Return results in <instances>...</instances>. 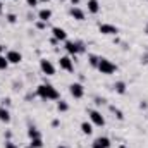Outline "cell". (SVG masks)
Segmentation results:
<instances>
[{
  "label": "cell",
  "mask_w": 148,
  "mask_h": 148,
  "mask_svg": "<svg viewBox=\"0 0 148 148\" xmlns=\"http://www.w3.org/2000/svg\"><path fill=\"white\" fill-rule=\"evenodd\" d=\"M57 110H59V112H67V110H69V105H67L64 100H60V102L57 103Z\"/></svg>",
  "instance_id": "ffe728a7"
},
{
  "label": "cell",
  "mask_w": 148,
  "mask_h": 148,
  "mask_svg": "<svg viewBox=\"0 0 148 148\" xmlns=\"http://www.w3.org/2000/svg\"><path fill=\"white\" fill-rule=\"evenodd\" d=\"M114 90H115L119 95H124V93H126V83H124V81L115 83V84H114Z\"/></svg>",
  "instance_id": "e0dca14e"
},
{
  "label": "cell",
  "mask_w": 148,
  "mask_h": 148,
  "mask_svg": "<svg viewBox=\"0 0 148 148\" xmlns=\"http://www.w3.org/2000/svg\"><path fill=\"white\" fill-rule=\"evenodd\" d=\"M50 17H52V10H50V9H41V10L38 12V19H40L41 23H48Z\"/></svg>",
  "instance_id": "7c38bea8"
},
{
  "label": "cell",
  "mask_w": 148,
  "mask_h": 148,
  "mask_svg": "<svg viewBox=\"0 0 148 148\" xmlns=\"http://www.w3.org/2000/svg\"><path fill=\"white\" fill-rule=\"evenodd\" d=\"M69 93L73 95L74 98H83V95H84V86H83L81 83H73V84L69 86Z\"/></svg>",
  "instance_id": "52a82bcc"
},
{
  "label": "cell",
  "mask_w": 148,
  "mask_h": 148,
  "mask_svg": "<svg viewBox=\"0 0 148 148\" xmlns=\"http://www.w3.org/2000/svg\"><path fill=\"white\" fill-rule=\"evenodd\" d=\"M100 33L102 35H115L117 33V28L114 24H100Z\"/></svg>",
  "instance_id": "8fae6325"
},
{
  "label": "cell",
  "mask_w": 148,
  "mask_h": 148,
  "mask_svg": "<svg viewBox=\"0 0 148 148\" xmlns=\"http://www.w3.org/2000/svg\"><path fill=\"white\" fill-rule=\"evenodd\" d=\"M57 148H67V147H66V145H59Z\"/></svg>",
  "instance_id": "f1b7e54d"
},
{
  "label": "cell",
  "mask_w": 148,
  "mask_h": 148,
  "mask_svg": "<svg viewBox=\"0 0 148 148\" xmlns=\"http://www.w3.org/2000/svg\"><path fill=\"white\" fill-rule=\"evenodd\" d=\"M29 148H43V140H41V138H35V140H31Z\"/></svg>",
  "instance_id": "d6986e66"
},
{
  "label": "cell",
  "mask_w": 148,
  "mask_h": 148,
  "mask_svg": "<svg viewBox=\"0 0 148 148\" xmlns=\"http://www.w3.org/2000/svg\"><path fill=\"white\" fill-rule=\"evenodd\" d=\"M7 67H9V60H7V57L0 55V69L3 71V69H7Z\"/></svg>",
  "instance_id": "44dd1931"
},
{
  "label": "cell",
  "mask_w": 148,
  "mask_h": 148,
  "mask_svg": "<svg viewBox=\"0 0 148 148\" xmlns=\"http://www.w3.org/2000/svg\"><path fill=\"white\" fill-rule=\"evenodd\" d=\"M2 52H3V47H2V45H0V55H2Z\"/></svg>",
  "instance_id": "83f0119b"
},
{
  "label": "cell",
  "mask_w": 148,
  "mask_h": 148,
  "mask_svg": "<svg viewBox=\"0 0 148 148\" xmlns=\"http://www.w3.org/2000/svg\"><path fill=\"white\" fill-rule=\"evenodd\" d=\"M26 3H28V5H29V7H36L38 0H26Z\"/></svg>",
  "instance_id": "cb8c5ba5"
},
{
  "label": "cell",
  "mask_w": 148,
  "mask_h": 148,
  "mask_svg": "<svg viewBox=\"0 0 148 148\" xmlns=\"http://www.w3.org/2000/svg\"><path fill=\"white\" fill-rule=\"evenodd\" d=\"M5 57H7L9 64H19V62L23 60V53H21V52H17V50H9Z\"/></svg>",
  "instance_id": "9c48e42d"
},
{
  "label": "cell",
  "mask_w": 148,
  "mask_h": 148,
  "mask_svg": "<svg viewBox=\"0 0 148 148\" xmlns=\"http://www.w3.org/2000/svg\"><path fill=\"white\" fill-rule=\"evenodd\" d=\"M36 93L41 100H59L60 95L52 84H40L36 88Z\"/></svg>",
  "instance_id": "6da1fadb"
},
{
  "label": "cell",
  "mask_w": 148,
  "mask_h": 148,
  "mask_svg": "<svg viewBox=\"0 0 148 148\" xmlns=\"http://www.w3.org/2000/svg\"><path fill=\"white\" fill-rule=\"evenodd\" d=\"M59 66H60V69H64V71H67V73H73L74 71V62L69 55L60 57V59H59Z\"/></svg>",
  "instance_id": "5b68a950"
},
{
  "label": "cell",
  "mask_w": 148,
  "mask_h": 148,
  "mask_svg": "<svg viewBox=\"0 0 148 148\" xmlns=\"http://www.w3.org/2000/svg\"><path fill=\"white\" fill-rule=\"evenodd\" d=\"M98 59H100V57H97V55H90V64H91L93 67H97V66H98Z\"/></svg>",
  "instance_id": "7402d4cb"
},
{
  "label": "cell",
  "mask_w": 148,
  "mask_h": 148,
  "mask_svg": "<svg viewBox=\"0 0 148 148\" xmlns=\"http://www.w3.org/2000/svg\"><path fill=\"white\" fill-rule=\"evenodd\" d=\"M62 2H64V0H62Z\"/></svg>",
  "instance_id": "d6a6232c"
},
{
  "label": "cell",
  "mask_w": 148,
  "mask_h": 148,
  "mask_svg": "<svg viewBox=\"0 0 148 148\" xmlns=\"http://www.w3.org/2000/svg\"><path fill=\"white\" fill-rule=\"evenodd\" d=\"M88 12H90V14H98V12H100V3H98V0H88Z\"/></svg>",
  "instance_id": "5bb4252c"
},
{
  "label": "cell",
  "mask_w": 148,
  "mask_h": 148,
  "mask_svg": "<svg viewBox=\"0 0 148 148\" xmlns=\"http://www.w3.org/2000/svg\"><path fill=\"white\" fill-rule=\"evenodd\" d=\"M71 16H73L76 21H84V10L79 9V7H76V5L71 9Z\"/></svg>",
  "instance_id": "4fadbf2b"
},
{
  "label": "cell",
  "mask_w": 148,
  "mask_h": 148,
  "mask_svg": "<svg viewBox=\"0 0 148 148\" xmlns=\"http://www.w3.org/2000/svg\"><path fill=\"white\" fill-rule=\"evenodd\" d=\"M71 2H73V5H77L79 3V0H71Z\"/></svg>",
  "instance_id": "484cf974"
},
{
  "label": "cell",
  "mask_w": 148,
  "mask_h": 148,
  "mask_svg": "<svg viewBox=\"0 0 148 148\" xmlns=\"http://www.w3.org/2000/svg\"><path fill=\"white\" fill-rule=\"evenodd\" d=\"M88 115H90L91 124H95V126H98V127L105 126V117H103L98 110H90V112H88Z\"/></svg>",
  "instance_id": "3957f363"
},
{
  "label": "cell",
  "mask_w": 148,
  "mask_h": 148,
  "mask_svg": "<svg viewBox=\"0 0 148 148\" xmlns=\"http://www.w3.org/2000/svg\"><path fill=\"white\" fill-rule=\"evenodd\" d=\"M119 148H127V147H126V145H121V147H119Z\"/></svg>",
  "instance_id": "4dcf8cb0"
},
{
  "label": "cell",
  "mask_w": 148,
  "mask_h": 148,
  "mask_svg": "<svg viewBox=\"0 0 148 148\" xmlns=\"http://www.w3.org/2000/svg\"><path fill=\"white\" fill-rule=\"evenodd\" d=\"M147 33H148V26H147Z\"/></svg>",
  "instance_id": "1f68e13d"
},
{
  "label": "cell",
  "mask_w": 148,
  "mask_h": 148,
  "mask_svg": "<svg viewBox=\"0 0 148 148\" xmlns=\"http://www.w3.org/2000/svg\"><path fill=\"white\" fill-rule=\"evenodd\" d=\"M66 50H67V53L76 55V53L83 52L84 48H83V45H81V43H76V41H69V40H66Z\"/></svg>",
  "instance_id": "8992f818"
},
{
  "label": "cell",
  "mask_w": 148,
  "mask_h": 148,
  "mask_svg": "<svg viewBox=\"0 0 148 148\" xmlns=\"http://www.w3.org/2000/svg\"><path fill=\"white\" fill-rule=\"evenodd\" d=\"M81 133L83 134H91L93 133V124L91 122H88V121H84V122H81Z\"/></svg>",
  "instance_id": "2e32d148"
},
{
  "label": "cell",
  "mask_w": 148,
  "mask_h": 148,
  "mask_svg": "<svg viewBox=\"0 0 148 148\" xmlns=\"http://www.w3.org/2000/svg\"><path fill=\"white\" fill-rule=\"evenodd\" d=\"M97 69H98L102 74H112V73L117 71V66H115L112 60H109V59L100 57V59H98V66H97Z\"/></svg>",
  "instance_id": "7a4b0ae2"
},
{
  "label": "cell",
  "mask_w": 148,
  "mask_h": 148,
  "mask_svg": "<svg viewBox=\"0 0 148 148\" xmlns=\"http://www.w3.org/2000/svg\"><path fill=\"white\" fill-rule=\"evenodd\" d=\"M110 140L107 138V136H100V138H97L93 143H91V148H110Z\"/></svg>",
  "instance_id": "30bf717a"
},
{
  "label": "cell",
  "mask_w": 148,
  "mask_h": 148,
  "mask_svg": "<svg viewBox=\"0 0 148 148\" xmlns=\"http://www.w3.org/2000/svg\"><path fill=\"white\" fill-rule=\"evenodd\" d=\"M38 2H45V3H47V2H50V0H38Z\"/></svg>",
  "instance_id": "f546056e"
},
{
  "label": "cell",
  "mask_w": 148,
  "mask_h": 148,
  "mask_svg": "<svg viewBox=\"0 0 148 148\" xmlns=\"http://www.w3.org/2000/svg\"><path fill=\"white\" fill-rule=\"evenodd\" d=\"M2 9H3V3H2V0H0V12H2Z\"/></svg>",
  "instance_id": "4316f807"
},
{
  "label": "cell",
  "mask_w": 148,
  "mask_h": 148,
  "mask_svg": "<svg viewBox=\"0 0 148 148\" xmlns=\"http://www.w3.org/2000/svg\"><path fill=\"white\" fill-rule=\"evenodd\" d=\"M40 69H41V73L47 74V76H53L55 74V66L50 60H47V59H41L40 60Z\"/></svg>",
  "instance_id": "277c9868"
},
{
  "label": "cell",
  "mask_w": 148,
  "mask_h": 148,
  "mask_svg": "<svg viewBox=\"0 0 148 148\" xmlns=\"http://www.w3.org/2000/svg\"><path fill=\"white\" fill-rule=\"evenodd\" d=\"M52 35H53V40L55 41H66L67 40V33L64 28H59V26H53L52 28Z\"/></svg>",
  "instance_id": "ba28073f"
},
{
  "label": "cell",
  "mask_w": 148,
  "mask_h": 148,
  "mask_svg": "<svg viewBox=\"0 0 148 148\" xmlns=\"http://www.w3.org/2000/svg\"><path fill=\"white\" fill-rule=\"evenodd\" d=\"M5 148H17V145L12 141H5Z\"/></svg>",
  "instance_id": "603a6c76"
},
{
  "label": "cell",
  "mask_w": 148,
  "mask_h": 148,
  "mask_svg": "<svg viewBox=\"0 0 148 148\" xmlns=\"http://www.w3.org/2000/svg\"><path fill=\"white\" fill-rule=\"evenodd\" d=\"M0 122H5V124L10 122V112L5 107H0Z\"/></svg>",
  "instance_id": "9a60e30c"
},
{
  "label": "cell",
  "mask_w": 148,
  "mask_h": 148,
  "mask_svg": "<svg viewBox=\"0 0 148 148\" xmlns=\"http://www.w3.org/2000/svg\"><path fill=\"white\" fill-rule=\"evenodd\" d=\"M28 136H29V140H35V138H41V133L38 131L36 127L31 126V127L28 129Z\"/></svg>",
  "instance_id": "ac0fdd59"
},
{
  "label": "cell",
  "mask_w": 148,
  "mask_h": 148,
  "mask_svg": "<svg viewBox=\"0 0 148 148\" xmlns=\"http://www.w3.org/2000/svg\"><path fill=\"white\" fill-rule=\"evenodd\" d=\"M7 19H9V23H12V24L16 23V16H14V14H9V16H7Z\"/></svg>",
  "instance_id": "d4e9b609"
}]
</instances>
